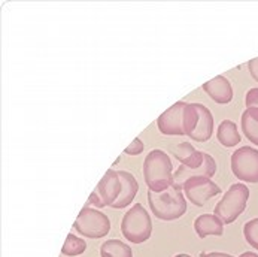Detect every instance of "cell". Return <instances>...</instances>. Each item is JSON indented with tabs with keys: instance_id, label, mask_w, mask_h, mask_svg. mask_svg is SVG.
I'll list each match as a JSON object with an SVG mask.
<instances>
[{
	"instance_id": "cell-4",
	"label": "cell",
	"mask_w": 258,
	"mask_h": 257,
	"mask_svg": "<svg viewBox=\"0 0 258 257\" xmlns=\"http://www.w3.org/2000/svg\"><path fill=\"white\" fill-rule=\"evenodd\" d=\"M248 199H249V188L243 183L233 184L225 191L221 200L217 203L214 214L224 224H231L246 210Z\"/></svg>"
},
{
	"instance_id": "cell-8",
	"label": "cell",
	"mask_w": 258,
	"mask_h": 257,
	"mask_svg": "<svg viewBox=\"0 0 258 257\" xmlns=\"http://www.w3.org/2000/svg\"><path fill=\"white\" fill-rule=\"evenodd\" d=\"M182 191H184L185 197L191 203H194L197 208L205 207V203L209 199L215 197L217 194H221V188L211 178H205V177L189 178L182 185Z\"/></svg>"
},
{
	"instance_id": "cell-1",
	"label": "cell",
	"mask_w": 258,
	"mask_h": 257,
	"mask_svg": "<svg viewBox=\"0 0 258 257\" xmlns=\"http://www.w3.org/2000/svg\"><path fill=\"white\" fill-rule=\"evenodd\" d=\"M148 203L152 214L163 221H173L181 219L186 213V200L182 188L172 184L169 188L160 193L148 190Z\"/></svg>"
},
{
	"instance_id": "cell-3",
	"label": "cell",
	"mask_w": 258,
	"mask_h": 257,
	"mask_svg": "<svg viewBox=\"0 0 258 257\" xmlns=\"http://www.w3.org/2000/svg\"><path fill=\"white\" fill-rule=\"evenodd\" d=\"M184 135L196 142H206L214 133V115L202 104H186L182 117Z\"/></svg>"
},
{
	"instance_id": "cell-7",
	"label": "cell",
	"mask_w": 258,
	"mask_h": 257,
	"mask_svg": "<svg viewBox=\"0 0 258 257\" xmlns=\"http://www.w3.org/2000/svg\"><path fill=\"white\" fill-rule=\"evenodd\" d=\"M233 175L243 183H258V149L252 147L237 148L231 156Z\"/></svg>"
},
{
	"instance_id": "cell-22",
	"label": "cell",
	"mask_w": 258,
	"mask_h": 257,
	"mask_svg": "<svg viewBox=\"0 0 258 257\" xmlns=\"http://www.w3.org/2000/svg\"><path fill=\"white\" fill-rule=\"evenodd\" d=\"M144 142L139 139V138H136L128 147L125 148V154H128V156H139L142 151H144Z\"/></svg>"
},
{
	"instance_id": "cell-24",
	"label": "cell",
	"mask_w": 258,
	"mask_h": 257,
	"mask_svg": "<svg viewBox=\"0 0 258 257\" xmlns=\"http://www.w3.org/2000/svg\"><path fill=\"white\" fill-rule=\"evenodd\" d=\"M248 71H249V74L252 76V79L258 82V57L248 62Z\"/></svg>"
},
{
	"instance_id": "cell-10",
	"label": "cell",
	"mask_w": 258,
	"mask_h": 257,
	"mask_svg": "<svg viewBox=\"0 0 258 257\" xmlns=\"http://www.w3.org/2000/svg\"><path fill=\"white\" fill-rule=\"evenodd\" d=\"M122 190V184L118 177V172L115 171H108L103 178L100 180V183L96 187V193L100 196L102 202L105 203V207H113V203L118 200L119 194Z\"/></svg>"
},
{
	"instance_id": "cell-25",
	"label": "cell",
	"mask_w": 258,
	"mask_h": 257,
	"mask_svg": "<svg viewBox=\"0 0 258 257\" xmlns=\"http://www.w3.org/2000/svg\"><path fill=\"white\" fill-rule=\"evenodd\" d=\"M202 257H233L231 254H227V253H202Z\"/></svg>"
},
{
	"instance_id": "cell-13",
	"label": "cell",
	"mask_w": 258,
	"mask_h": 257,
	"mask_svg": "<svg viewBox=\"0 0 258 257\" xmlns=\"http://www.w3.org/2000/svg\"><path fill=\"white\" fill-rule=\"evenodd\" d=\"M172 154L176 160L181 162V165L186 169H197L205 162V154L202 151H197L189 142H181L176 147L172 148Z\"/></svg>"
},
{
	"instance_id": "cell-27",
	"label": "cell",
	"mask_w": 258,
	"mask_h": 257,
	"mask_svg": "<svg viewBox=\"0 0 258 257\" xmlns=\"http://www.w3.org/2000/svg\"><path fill=\"white\" fill-rule=\"evenodd\" d=\"M175 257H191L189 254H185V253H182V254H176Z\"/></svg>"
},
{
	"instance_id": "cell-18",
	"label": "cell",
	"mask_w": 258,
	"mask_h": 257,
	"mask_svg": "<svg viewBox=\"0 0 258 257\" xmlns=\"http://www.w3.org/2000/svg\"><path fill=\"white\" fill-rule=\"evenodd\" d=\"M100 256L102 257H133L132 248L119 241V239H109L102 244L100 247Z\"/></svg>"
},
{
	"instance_id": "cell-20",
	"label": "cell",
	"mask_w": 258,
	"mask_h": 257,
	"mask_svg": "<svg viewBox=\"0 0 258 257\" xmlns=\"http://www.w3.org/2000/svg\"><path fill=\"white\" fill-rule=\"evenodd\" d=\"M243 236H245L246 242L258 251V219H252L251 221L245 223Z\"/></svg>"
},
{
	"instance_id": "cell-5",
	"label": "cell",
	"mask_w": 258,
	"mask_h": 257,
	"mask_svg": "<svg viewBox=\"0 0 258 257\" xmlns=\"http://www.w3.org/2000/svg\"><path fill=\"white\" fill-rule=\"evenodd\" d=\"M121 233L122 236L133 244H142L148 241L152 235V221L148 211L136 203L132 207L121 220Z\"/></svg>"
},
{
	"instance_id": "cell-6",
	"label": "cell",
	"mask_w": 258,
	"mask_h": 257,
	"mask_svg": "<svg viewBox=\"0 0 258 257\" xmlns=\"http://www.w3.org/2000/svg\"><path fill=\"white\" fill-rule=\"evenodd\" d=\"M74 230H78L79 235L99 239L109 233L111 230V221L106 214H103L99 210L84 207L79 213L78 219L74 223Z\"/></svg>"
},
{
	"instance_id": "cell-15",
	"label": "cell",
	"mask_w": 258,
	"mask_h": 257,
	"mask_svg": "<svg viewBox=\"0 0 258 257\" xmlns=\"http://www.w3.org/2000/svg\"><path fill=\"white\" fill-rule=\"evenodd\" d=\"M118 177L121 180V184H122V190H121V194L118 197V200L113 203L112 208L115 210H122L125 207H128L136 194H138V190H139V184L136 181V178L130 174V172H125V171H118Z\"/></svg>"
},
{
	"instance_id": "cell-12",
	"label": "cell",
	"mask_w": 258,
	"mask_h": 257,
	"mask_svg": "<svg viewBox=\"0 0 258 257\" xmlns=\"http://www.w3.org/2000/svg\"><path fill=\"white\" fill-rule=\"evenodd\" d=\"M203 90L214 102H217L220 105H227L233 100V87H231L230 81L222 75L205 82Z\"/></svg>"
},
{
	"instance_id": "cell-23",
	"label": "cell",
	"mask_w": 258,
	"mask_h": 257,
	"mask_svg": "<svg viewBox=\"0 0 258 257\" xmlns=\"http://www.w3.org/2000/svg\"><path fill=\"white\" fill-rule=\"evenodd\" d=\"M87 207H97V208H103V207H105V203L102 202L100 196H99L96 191H93V194H91V196H90V199H88Z\"/></svg>"
},
{
	"instance_id": "cell-26",
	"label": "cell",
	"mask_w": 258,
	"mask_h": 257,
	"mask_svg": "<svg viewBox=\"0 0 258 257\" xmlns=\"http://www.w3.org/2000/svg\"><path fill=\"white\" fill-rule=\"evenodd\" d=\"M239 257H258L257 253H252V251H245V253H242Z\"/></svg>"
},
{
	"instance_id": "cell-19",
	"label": "cell",
	"mask_w": 258,
	"mask_h": 257,
	"mask_svg": "<svg viewBox=\"0 0 258 257\" xmlns=\"http://www.w3.org/2000/svg\"><path fill=\"white\" fill-rule=\"evenodd\" d=\"M87 250V242L81 238H78L74 233H69L66 238V242L61 248V254L68 257H75L82 254Z\"/></svg>"
},
{
	"instance_id": "cell-16",
	"label": "cell",
	"mask_w": 258,
	"mask_h": 257,
	"mask_svg": "<svg viewBox=\"0 0 258 257\" xmlns=\"http://www.w3.org/2000/svg\"><path fill=\"white\" fill-rule=\"evenodd\" d=\"M243 135L258 147V108H246L240 117Z\"/></svg>"
},
{
	"instance_id": "cell-2",
	"label": "cell",
	"mask_w": 258,
	"mask_h": 257,
	"mask_svg": "<svg viewBox=\"0 0 258 257\" xmlns=\"http://www.w3.org/2000/svg\"><path fill=\"white\" fill-rule=\"evenodd\" d=\"M173 165L167 152L152 149L144 162V178L149 191L160 193L173 184Z\"/></svg>"
},
{
	"instance_id": "cell-21",
	"label": "cell",
	"mask_w": 258,
	"mask_h": 257,
	"mask_svg": "<svg viewBox=\"0 0 258 257\" xmlns=\"http://www.w3.org/2000/svg\"><path fill=\"white\" fill-rule=\"evenodd\" d=\"M245 105L246 108H258V87L248 90L245 96Z\"/></svg>"
},
{
	"instance_id": "cell-17",
	"label": "cell",
	"mask_w": 258,
	"mask_h": 257,
	"mask_svg": "<svg viewBox=\"0 0 258 257\" xmlns=\"http://www.w3.org/2000/svg\"><path fill=\"white\" fill-rule=\"evenodd\" d=\"M217 138L222 147H236L240 142V135H239L236 123H233L231 120H224L218 127Z\"/></svg>"
},
{
	"instance_id": "cell-14",
	"label": "cell",
	"mask_w": 258,
	"mask_h": 257,
	"mask_svg": "<svg viewBox=\"0 0 258 257\" xmlns=\"http://www.w3.org/2000/svg\"><path fill=\"white\" fill-rule=\"evenodd\" d=\"M194 230L200 239L208 236H222L224 223L215 214H202L194 220Z\"/></svg>"
},
{
	"instance_id": "cell-9",
	"label": "cell",
	"mask_w": 258,
	"mask_h": 257,
	"mask_svg": "<svg viewBox=\"0 0 258 257\" xmlns=\"http://www.w3.org/2000/svg\"><path fill=\"white\" fill-rule=\"evenodd\" d=\"M185 108H186L185 102H176L169 110L164 111L157 120L158 130L166 136H182L184 135L182 117H184Z\"/></svg>"
},
{
	"instance_id": "cell-11",
	"label": "cell",
	"mask_w": 258,
	"mask_h": 257,
	"mask_svg": "<svg viewBox=\"0 0 258 257\" xmlns=\"http://www.w3.org/2000/svg\"><path fill=\"white\" fill-rule=\"evenodd\" d=\"M217 172V163L214 160L212 156H209L208 152L205 154V162L200 168L197 169H186L182 165L176 169L175 175H173V184L179 188H182L185 181H188L189 178H196V177H205V178H212Z\"/></svg>"
}]
</instances>
